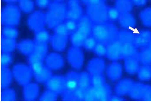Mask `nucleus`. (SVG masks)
<instances>
[{"label":"nucleus","mask_w":151,"mask_h":103,"mask_svg":"<svg viewBox=\"0 0 151 103\" xmlns=\"http://www.w3.org/2000/svg\"><path fill=\"white\" fill-rule=\"evenodd\" d=\"M135 34L127 31L118 32L117 40L122 43H133Z\"/></svg>","instance_id":"obj_35"},{"label":"nucleus","mask_w":151,"mask_h":103,"mask_svg":"<svg viewBox=\"0 0 151 103\" xmlns=\"http://www.w3.org/2000/svg\"><path fill=\"white\" fill-rule=\"evenodd\" d=\"M16 46L15 39H10L1 36V52L10 53Z\"/></svg>","instance_id":"obj_27"},{"label":"nucleus","mask_w":151,"mask_h":103,"mask_svg":"<svg viewBox=\"0 0 151 103\" xmlns=\"http://www.w3.org/2000/svg\"><path fill=\"white\" fill-rule=\"evenodd\" d=\"M71 42L73 46L80 48L83 47L87 37L78 31L73 32L70 34Z\"/></svg>","instance_id":"obj_23"},{"label":"nucleus","mask_w":151,"mask_h":103,"mask_svg":"<svg viewBox=\"0 0 151 103\" xmlns=\"http://www.w3.org/2000/svg\"><path fill=\"white\" fill-rule=\"evenodd\" d=\"M35 2L37 6L41 8L48 7L51 3L50 0H35Z\"/></svg>","instance_id":"obj_51"},{"label":"nucleus","mask_w":151,"mask_h":103,"mask_svg":"<svg viewBox=\"0 0 151 103\" xmlns=\"http://www.w3.org/2000/svg\"><path fill=\"white\" fill-rule=\"evenodd\" d=\"M79 74L73 71L68 72L65 78L66 91L64 93H72L79 87Z\"/></svg>","instance_id":"obj_15"},{"label":"nucleus","mask_w":151,"mask_h":103,"mask_svg":"<svg viewBox=\"0 0 151 103\" xmlns=\"http://www.w3.org/2000/svg\"><path fill=\"white\" fill-rule=\"evenodd\" d=\"M125 70L130 74H134L139 71L140 68L139 55L125 58Z\"/></svg>","instance_id":"obj_18"},{"label":"nucleus","mask_w":151,"mask_h":103,"mask_svg":"<svg viewBox=\"0 0 151 103\" xmlns=\"http://www.w3.org/2000/svg\"><path fill=\"white\" fill-rule=\"evenodd\" d=\"M57 95L54 92L47 90L42 94L39 100L42 102H55L57 100Z\"/></svg>","instance_id":"obj_43"},{"label":"nucleus","mask_w":151,"mask_h":103,"mask_svg":"<svg viewBox=\"0 0 151 103\" xmlns=\"http://www.w3.org/2000/svg\"><path fill=\"white\" fill-rule=\"evenodd\" d=\"M12 57L10 53L1 52V67H6L12 63Z\"/></svg>","instance_id":"obj_44"},{"label":"nucleus","mask_w":151,"mask_h":103,"mask_svg":"<svg viewBox=\"0 0 151 103\" xmlns=\"http://www.w3.org/2000/svg\"><path fill=\"white\" fill-rule=\"evenodd\" d=\"M94 25L88 16H83L78 21L77 30L88 37L92 35Z\"/></svg>","instance_id":"obj_14"},{"label":"nucleus","mask_w":151,"mask_h":103,"mask_svg":"<svg viewBox=\"0 0 151 103\" xmlns=\"http://www.w3.org/2000/svg\"><path fill=\"white\" fill-rule=\"evenodd\" d=\"M144 85L139 83H134L129 95L135 99H142L143 96Z\"/></svg>","instance_id":"obj_32"},{"label":"nucleus","mask_w":151,"mask_h":103,"mask_svg":"<svg viewBox=\"0 0 151 103\" xmlns=\"http://www.w3.org/2000/svg\"><path fill=\"white\" fill-rule=\"evenodd\" d=\"M151 41V32L144 30L135 35L133 43L137 48H142L148 46Z\"/></svg>","instance_id":"obj_13"},{"label":"nucleus","mask_w":151,"mask_h":103,"mask_svg":"<svg viewBox=\"0 0 151 103\" xmlns=\"http://www.w3.org/2000/svg\"><path fill=\"white\" fill-rule=\"evenodd\" d=\"M138 77L141 81H147L151 79V68L149 66H145L140 68Z\"/></svg>","instance_id":"obj_37"},{"label":"nucleus","mask_w":151,"mask_h":103,"mask_svg":"<svg viewBox=\"0 0 151 103\" xmlns=\"http://www.w3.org/2000/svg\"><path fill=\"white\" fill-rule=\"evenodd\" d=\"M116 8L120 14L128 13L132 8V0H117Z\"/></svg>","instance_id":"obj_29"},{"label":"nucleus","mask_w":151,"mask_h":103,"mask_svg":"<svg viewBox=\"0 0 151 103\" xmlns=\"http://www.w3.org/2000/svg\"><path fill=\"white\" fill-rule=\"evenodd\" d=\"M45 84L47 90L57 94H63L66 91L65 77L52 76Z\"/></svg>","instance_id":"obj_6"},{"label":"nucleus","mask_w":151,"mask_h":103,"mask_svg":"<svg viewBox=\"0 0 151 103\" xmlns=\"http://www.w3.org/2000/svg\"><path fill=\"white\" fill-rule=\"evenodd\" d=\"M83 101H96L94 96V88L92 86L89 89L85 91Z\"/></svg>","instance_id":"obj_47"},{"label":"nucleus","mask_w":151,"mask_h":103,"mask_svg":"<svg viewBox=\"0 0 151 103\" xmlns=\"http://www.w3.org/2000/svg\"><path fill=\"white\" fill-rule=\"evenodd\" d=\"M139 61L145 66L151 64V49L149 46L142 48L139 53Z\"/></svg>","instance_id":"obj_30"},{"label":"nucleus","mask_w":151,"mask_h":103,"mask_svg":"<svg viewBox=\"0 0 151 103\" xmlns=\"http://www.w3.org/2000/svg\"><path fill=\"white\" fill-rule=\"evenodd\" d=\"M132 3L138 6H144L146 4L147 0H132Z\"/></svg>","instance_id":"obj_53"},{"label":"nucleus","mask_w":151,"mask_h":103,"mask_svg":"<svg viewBox=\"0 0 151 103\" xmlns=\"http://www.w3.org/2000/svg\"><path fill=\"white\" fill-rule=\"evenodd\" d=\"M97 42L95 38L92 35L87 38L85 41L83 47L86 50H93L96 46Z\"/></svg>","instance_id":"obj_46"},{"label":"nucleus","mask_w":151,"mask_h":103,"mask_svg":"<svg viewBox=\"0 0 151 103\" xmlns=\"http://www.w3.org/2000/svg\"><path fill=\"white\" fill-rule=\"evenodd\" d=\"M142 99L144 101H151V86H150L144 85Z\"/></svg>","instance_id":"obj_50"},{"label":"nucleus","mask_w":151,"mask_h":103,"mask_svg":"<svg viewBox=\"0 0 151 103\" xmlns=\"http://www.w3.org/2000/svg\"><path fill=\"white\" fill-rule=\"evenodd\" d=\"M53 1L55 2H61L63 0H53Z\"/></svg>","instance_id":"obj_56"},{"label":"nucleus","mask_w":151,"mask_h":103,"mask_svg":"<svg viewBox=\"0 0 151 103\" xmlns=\"http://www.w3.org/2000/svg\"><path fill=\"white\" fill-rule=\"evenodd\" d=\"M35 42L30 40L22 41L16 44V48L23 54L29 55L34 52Z\"/></svg>","instance_id":"obj_22"},{"label":"nucleus","mask_w":151,"mask_h":103,"mask_svg":"<svg viewBox=\"0 0 151 103\" xmlns=\"http://www.w3.org/2000/svg\"><path fill=\"white\" fill-rule=\"evenodd\" d=\"M134 83L131 79H126L119 82L115 87V92L119 96L129 94Z\"/></svg>","instance_id":"obj_19"},{"label":"nucleus","mask_w":151,"mask_h":103,"mask_svg":"<svg viewBox=\"0 0 151 103\" xmlns=\"http://www.w3.org/2000/svg\"><path fill=\"white\" fill-rule=\"evenodd\" d=\"M66 19L78 21L83 17V10L79 0H68Z\"/></svg>","instance_id":"obj_9"},{"label":"nucleus","mask_w":151,"mask_h":103,"mask_svg":"<svg viewBox=\"0 0 151 103\" xmlns=\"http://www.w3.org/2000/svg\"><path fill=\"white\" fill-rule=\"evenodd\" d=\"M121 25L126 29L133 28L135 25V20L132 15L128 13L120 14L119 18Z\"/></svg>","instance_id":"obj_26"},{"label":"nucleus","mask_w":151,"mask_h":103,"mask_svg":"<svg viewBox=\"0 0 151 103\" xmlns=\"http://www.w3.org/2000/svg\"><path fill=\"white\" fill-rule=\"evenodd\" d=\"M93 51L95 54L98 56V57H104L106 55V46L100 43H97Z\"/></svg>","instance_id":"obj_45"},{"label":"nucleus","mask_w":151,"mask_h":103,"mask_svg":"<svg viewBox=\"0 0 151 103\" xmlns=\"http://www.w3.org/2000/svg\"><path fill=\"white\" fill-rule=\"evenodd\" d=\"M54 29L55 34L58 36L68 37L70 34L64 22L58 25Z\"/></svg>","instance_id":"obj_42"},{"label":"nucleus","mask_w":151,"mask_h":103,"mask_svg":"<svg viewBox=\"0 0 151 103\" xmlns=\"http://www.w3.org/2000/svg\"><path fill=\"white\" fill-rule=\"evenodd\" d=\"M64 23L70 33L77 30L78 27V22L77 21L66 19Z\"/></svg>","instance_id":"obj_48"},{"label":"nucleus","mask_w":151,"mask_h":103,"mask_svg":"<svg viewBox=\"0 0 151 103\" xmlns=\"http://www.w3.org/2000/svg\"><path fill=\"white\" fill-rule=\"evenodd\" d=\"M125 100L122 98L118 96H111L110 101L113 102H120L124 101Z\"/></svg>","instance_id":"obj_54"},{"label":"nucleus","mask_w":151,"mask_h":103,"mask_svg":"<svg viewBox=\"0 0 151 103\" xmlns=\"http://www.w3.org/2000/svg\"><path fill=\"white\" fill-rule=\"evenodd\" d=\"M20 18V9L13 4H9L1 10V25L15 27L19 24Z\"/></svg>","instance_id":"obj_4"},{"label":"nucleus","mask_w":151,"mask_h":103,"mask_svg":"<svg viewBox=\"0 0 151 103\" xmlns=\"http://www.w3.org/2000/svg\"><path fill=\"white\" fill-rule=\"evenodd\" d=\"M93 88L96 101H110L111 97V87L105 83L101 87Z\"/></svg>","instance_id":"obj_12"},{"label":"nucleus","mask_w":151,"mask_h":103,"mask_svg":"<svg viewBox=\"0 0 151 103\" xmlns=\"http://www.w3.org/2000/svg\"><path fill=\"white\" fill-rule=\"evenodd\" d=\"M108 9L104 3V1L88 6L87 16L94 24L109 22V19L108 14Z\"/></svg>","instance_id":"obj_3"},{"label":"nucleus","mask_w":151,"mask_h":103,"mask_svg":"<svg viewBox=\"0 0 151 103\" xmlns=\"http://www.w3.org/2000/svg\"><path fill=\"white\" fill-rule=\"evenodd\" d=\"M148 46L151 49V42H150V44Z\"/></svg>","instance_id":"obj_57"},{"label":"nucleus","mask_w":151,"mask_h":103,"mask_svg":"<svg viewBox=\"0 0 151 103\" xmlns=\"http://www.w3.org/2000/svg\"><path fill=\"white\" fill-rule=\"evenodd\" d=\"M19 8L23 12L29 14L33 11L34 4L32 0H19Z\"/></svg>","instance_id":"obj_36"},{"label":"nucleus","mask_w":151,"mask_h":103,"mask_svg":"<svg viewBox=\"0 0 151 103\" xmlns=\"http://www.w3.org/2000/svg\"><path fill=\"white\" fill-rule=\"evenodd\" d=\"M51 36L48 31L44 28L35 32V40L36 42L47 43L50 41Z\"/></svg>","instance_id":"obj_31"},{"label":"nucleus","mask_w":151,"mask_h":103,"mask_svg":"<svg viewBox=\"0 0 151 103\" xmlns=\"http://www.w3.org/2000/svg\"><path fill=\"white\" fill-rule=\"evenodd\" d=\"M140 18L144 25L151 27V8H147L141 12Z\"/></svg>","instance_id":"obj_38"},{"label":"nucleus","mask_w":151,"mask_h":103,"mask_svg":"<svg viewBox=\"0 0 151 103\" xmlns=\"http://www.w3.org/2000/svg\"><path fill=\"white\" fill-rule=\"evenodd\" d=\"M79 87L85 91L92 86L91 75L87 72L79 74Z\"/></svg>","instance_id":"obj_28"},{"label":"nucleus","mask_w":151,"mask_h":103,"mask_svg":"<svg viewBox=\"0 0 151 103\" xmlns=\"http://www.w3.org/2000/svg\"><path fill=\"white\" fill-rule=\"evenodd\" d=\"M35 42V44L34 52L45 58L48 50V46L47 43Z\"/></svg>","instance_id":"obj_39"},{"label":"nucleus","mask_w":151,"mask_h":103,"mask_svg":"<svg viewBox=\"0 0 151 103\" xmlns=\"http://www.w3.org/2000/svg\"><path fill=\"white\" fill-rule=\"evenodd\" d=\"M47 67L50 70H58L63 66L64 61L61 56L55 53H51L45 58Z\"/></svg>","instance_id":"obj_11"},{"label":"nucleus","mask_w":151,"mask_h":103,"mask_svg":"<svg viewBox=\"0 0 151 103\" xmlns=\"http://www.w3.org/2000/svg\"><path fill=\"white\" fill-rule=\"evenodd\" d=\"M27 24L29 29L34 32L44 29L46 24L45 14L40 11L33 12L28 18Z\"/></svg>","instance_id":"obj_7"},{"label":"nucleus","mask_w":151,"mask_h":103,"mask_svg":"<svg viewBox=\"0 0 151 103\" xmlns=\"http://www.w3.org/2000/svg\"><path fill=\"white\" fill-rule=\"evenodd\" d=\"M68 59L69 63L73 68L79 70L83 65V53L79 48L73 46L68 50Z\"/></svg>","instance_id":"obj_8"},{"label":"nucleus","mask_w":151,"mask_h":103,"mask_svg":"<svg viewBox=\"0 0 151 103\" xmlns=\"http://www.w3.org/2000/svg\"><path fill=\"white\" fill-rule=\"evenodd\" d=\"M68 39V37H62L54 34L51 36L50 42L53 49L61 51L65 49Z\"/></svg>","instance_id":"obj_21"},{"label":"nucleus","mask_w":151,"mask_h":103,"mask_svg":"<svg viewBox=\"0 0 151 103\" xmlns=\"http://www.w3.org/2000/svg\"><path fill=\"white\" fill-rule=\"evenodd\" d=\"M83 3L88 6L94 5L103 1L104 0H82Z\"/></svg>","instance_id":"obj_52"},{"label":"nucleus","mask_w":151,"mask_h":103,"mask_svg":"<svg viewBox=\"0 0 151 103\" xmlns=\"http://www.w3.org/2000/svg\"><path fill=\"white\" fill-rule=\"evenodd\" d=\"M91 78L92 86L93 87H99L106 83L104 76L102 74L91 75Z\"/></svg>","instance_id":"obj_41"},{"label":"nucleus","mask_w":151,"mask_h":103,"mask_svg":"<svg viewBox=\"0 0 151 103\" xmlns=\"http://www.w3.org/2000/svg\"><path fill=\"white\" fill-rule=\"evenodd\" d=\"M48 8L45 14L46 24L49 28L54 29L66 20L67 7L61 2L54 1Z\"/></svg>","instance_id":"obj_2"},{"label":"nucleus","mask_w":151,"mask_h":103,"mask_svg":"<svg viewBox=\"0 0 151 103\" xmlns=\"http://www.w3.org/2000/svg\"><path fill=\"white\" fill-rule=\"evenodd\" d=\"M108 14L109 19L116 20L119 19L120 13L117 8L112 7L109 8Z\"/></svg>","instance_id":"obj_49"},{"label":"nucleus","mask_w":151,"mask_h":103,"mask_svg":"<svg viewBox=\"0 0 151 103\" xmlns=\"http://www.w3.org/2000/svg\"><path fill=\"white\" fill-rule=\"evenodd\" d=\"M122 43L118 40L106 45V57L113 61L123 59L122 53Z\"/></svg>","instance_id":"obj_10"},{"label":"nucleus","mask_w":151,"mask_h":103,"mask_svg":"<svg viewBox=\"0 0 151 103\" xmlns=\"http://www.w3.org/2000/svg\"><path fill=\"white\" fill-rule=\"evenodd\" d=\"M118 31L113 23L107 22L94 24L92 35L97 42L107 45L117 40Z\"/></svg>","instance_id":"obj_1"},{"label":"nucleus","mask_w":151,"mask_h":103,"mask_svg":"<svg viewBox=\"0 0 151 103\" xmlns=\"http://www.w3.org/2000/svg\"><path fill=\"white\" fill-rule=\"evenodd\" d=\"M1 102H14L15 100V93L12 89H6L1 93Z\"/></svg>","instance_id":"obj_40"},{"label":"nucleus","mask_w":151,"mask_h":103,"mask_svg":"<svg viewBox=\"0 0 151 103\" xmlns=\"http://www.w3.org/2000/svg\"></svg>","instance_id":"obj_58"},{"label":"nucleus","mask_w":151,"mask_h":103,"mask_svg":"<svg viewBox=\"0 0 151 103\" xmlns=\"http://www.w3.org/2000/svg\"><path fill=\"white\" fill-rule=\"evenodd\" d=\"M3 1L9 4H12L15 2L18 1L19 0H3Z\"/></svg>","instance_id":"obj_55"},{"label":"nucleus","mask_w":151,"mask_h":103,"mask_svg":"<svg viewBox=\"0 0 151 103\" xmlns=\"http://www.w3.org/2000/svg\"><path fill=\"white\" fill-rule=\"evenodd\" d=\"M122 65L116 61L110 64L107 68V74L108 76L112 81H116L119 79L122 76Z\"/></svg>","instance_id":"obj_20"},{"label":"nucleus","mask_w":151,"mask_h":103,"mask_svg":"<svg viewBox=\"0 0 151 103\" xmlns=\"http://www.w3.org/2000/svg\"><path fill=\"white\" fill-rule=\"evenodd\" d=\"M104 61L100 58H95L91 60L88 63L87 69L91 75L102 74L104 69Z\"/></svg>","instance_id":"obj_17"},{"label":"nucleus","mask_w":151,"mask_h":103,"mask_svg":"<svg viewBox=\"0 0 151 103\" xmlns=\"http://www.w3.org/2000/svg\"><path fill=\"white\" fill-rule=\"evenodd\" d=\"M122 53L123 58L137 56L139 55L137 48L133 43H122Z\"/></svg>","instance_id":"obj_24"},{"label":"nucleus","mask_w":151,"mask_h":103,"mask_svg":"<svg viewBox=\"0 0 151 103\" xmlns=\"http://www.w3.org/2000/svg\"><path fill=\"white\" fill-rule=\"evenodd\" d=\"M13 73L17 82L23 86L30 83L33 74L29 66L21 64L14 66Z\"/></svg>","instance_id":"obj_5"},{"label":"nucleus","mask_w":151,"mask_h":103,"mask_svg":"<svg viewBox=\"0 0 151 103\" xmlns=\"http://www.w3.org/2000/svg\"><path fill=\"white\" fill-rule=\"evenodd\" d=\"M12 80V73L8 67H1V87L5 89L9 86Z\"/></svg>","instance_id":"obj_25"},{"label":"nucleus","mask_w":151,"mask_h":103,"mask_svg":"<svg viewBox=\"0 0 151 103\" xmlns=\"http://www.w3.org/2000/svg\"><path fill=\"white\" fill-rule=\"evenodd\" d=\"M52 76L51 70L46 66H45L43 69L38 73L34 76L37 81L41 83L46 82Z\"/></svg>","instance_id":"obj_33"},{"label":"nucleus","mask_w":151,"mask_h":103,"mask_svg":"<svg viewBox=\"0 0 151 103\" xmlns=\"http://www.w3.org/2000/svg\"><path fill=\"white\" fill-rule=\"evenodd\" d=\"M23 87V95L25 101L33 102L35 100L39 93V87L37 85L29 83Z\"/></svg>","instance_id":"obj_16"},{"label":"nucleus","mask_w":151,"mask_h":103,"mask_svg":"<svg viewBox=\"0 0 151 103\" xmlns=\"http://www.w3.org/2000/svg\"><path fill=\"white\" fill-rule=\"evenodd\" d=\"M18 34V31L15 27L4 26L1 31V36L10 39H15L17 37Z\"/></svg>","instance_id":"obj_34"}]
</instances>
